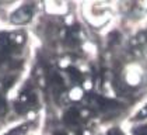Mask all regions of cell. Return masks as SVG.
I'll return each mask as SVG.
<instances>
[{
	"instance_id": "1",
	"label": "cell",
	"mask_w": 147,
	"mask_h": 135,
	"mask_svg": "<svg viewBox=\"0 0 147 135\" xmlns=\"http://www.w3.org/2000/svg\"><path fill=\"white\" fill-rule=\"evenodd\" d=\"M146 117H147V106H146V107H143V108L140 110V112L137 114V118H139V120H142V118H146Z\"/></svg>"
},
{
	"instance_id": "2",
	"label": "cell",
	"mask_w": 147,
	"mask_h": 135,
	"mask_svg": "<svg viewBox=\"0 0 147 135\" xmlns=\"http://www.w3.org/2000/svg\"><path fill=\"white\" fill-rule=\"evenodd\" d=\"M111 135H123V134H122L121 131H118V130H115V131H112V132H111Z\"/></svg>"
},
{
	"instance_id": "3",
	"label": "cell",
	"mask_w": 147,
	"mask_h": 135,
	"mask_svg": "<svg viewBox=\"0 0 147 135\" xmlns=\"http://www.w3.org/2000/svg\"><path fill=\"white\" fill-rule=\"evenodd\" d=\"M137 135H147V132H139Z\"/></svg>"
}]
</instances>
